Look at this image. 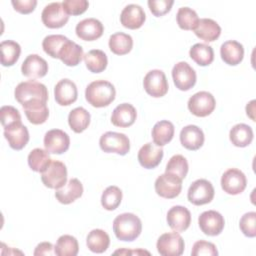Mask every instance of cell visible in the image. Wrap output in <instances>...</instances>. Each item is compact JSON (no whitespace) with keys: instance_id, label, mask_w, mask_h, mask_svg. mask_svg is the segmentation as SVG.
<instances>
[{"instance_id":"38","label":"cell","mask_w":256,"mask_h":256,"mask_svg":"<svg viewBox=\"0 0 256 256\" xmlns=\"http://www.w3.org/2000/svg\"><path fill=\"white\" fill-rule=\"evenodd\" d=\"M54 251L57 256H76L79 251L78 241L71 235H62L58 238Z\"/></svg>"},{"instance_id":"36","label":"cell","mask_w":256,"mask_h":256,"mask_svg":"<svg viewBox=\"0 0 256 256\" xmlns=\"http://www.w3.org/2000/svg\"><path fill=\"white\" fill-rule=\"evenodd\" d=\"M68 124L75 133H81L90 124V113L83 107H76L68 115Z\"/></svg>"},{"instance_id":"40","label":"cell","mask_w":256,"mask_h":256,"mask_svg":"<svg viewBox=\"0 0 256 256\" xmlns=\"http://www.w3.org/2000/svg\"><path fill=\"white\" fill-rule=\"evenodd\" d=\"M66 41H68L66 36L61 34H52L43 39L42 47L44 52L52 58H59V53Z\"/></svg>"},{"instance_id":"51","label":"cell","mask_w":256,"mask_h":256,"mask_svg":"<svg viewBox=\"0 0 256 256\" xmlns=\"http://www.w3.org/2000/svg\"><path fill=\"white\" fill-rule=\"evenodd\" d=\"M255 100H251L247 105H246V114L248 117H250L253 121H255Z\"/></svg>"},{"instance_id":"39","label":"cell","mask_w":256,"mask_h":256,"mask_svg":"<svg viewBox=\"0 0 256 256\" xmlns=\"http://www.w3.org/2000/svg\"><path fill=\"white\" fill-rule=\"evenodd\" d=\"M28 165L29 167L35 171L42 173L49 166L52 159L49 156V152L41 148L33 149L28 155Z\"/></svg>"},{"instance_id":"42","label":"cell","mask_w":256,"mask_h":256,"mask_svg":"<svg viewBox=\"0 0 256 256\" xmlns=\"http://www.w3.org/2000/svg\"><path fill=\"white\" fill-rule=\"evenodd\" d=\"M188 162L186 158L180 154H176L170 158L166 165L165 173L171 174L183 180L188 173Z\"/></svg>"},{"instance_id":"41","label":"cell","mask_w":256,"mask_h":256,"mask_svg":"<svg viewBox=\"0 0 256 256\" xmlns=\"http://www.w3.org/2000/svg\"><path fill=\"white\" fill-rule=\"evenodd\" d=\"M176 20L178 26L183 30H193L196 28L199 22V17L195 10L189 7H181L179 8Z\"/></svg>"},{"instance_id":"52","label":"cell","mask_w":256,"mask_h":256,"mask_svg":"<svg viewBox=\"0 0 256 256\" xmlns=\"http://www.w3.org/2000/svg\"><path fill=\"white\" fill-rule=\"evenodd\" d=\"M125 252H127V253H136V254H138V253H146V254H149V252L142 251V250H139V251H125V250H117V251H115L114 253H115V254H118V253L123 254V253H125Z\"/></svg>"},{"instance_id":"33","label":"cell","mask_w":256,"mask_h":256,"mask_svg":"<svg viewBox=\"0 0 256 256\" xmlns=\"http://www.w3.org/2000/svg\"><path fill=\"white\" fill-rule=\"evenodd\" d=\"M109 48L116 55L128 54L133 47V39L129 34L117 32L109 38Z\"/></svg>"},{"instance_id":"12","label":"cell","mask_w":256,"mask_h":256,"mask_svg":"<svg viewBox=\"0 0 256 256\" xmlns=\"http://www.w3.org/2000/svg\"><path fill=\"white\" fill-rule=\"evenodd\" d=\"M154 187L156 193L160 197L173 199L177 197L182 190V180L174 175L164 173L157 177Z\"/></svg>"},{"instance_id":"48","label":"cell","mask_w":256,"mask_h":256,"mask_svg":"<svg viewBox=\"0 0 256 256\" xmlns=\"http://www.w3.org/2000/svg\"><path fill=\"white\" fill-rule=\"evenodd\" d=\"M174 4L173 0H149L148 6L152 14L156 17L165 15L171 10L172 5Z\"/></svg>"},{"instance_id":"50","label":"cell","mask_w":256,"mask_h":256,"mask_svg":"<svg viewBox=\"0 0 256 256\" xmlns=\"http://www.w3.org/2000/svg\"><path fill=\"white\" fill-rule=\"evenodd\" d=\"M54 246L50 242H42L38 244L34 250V255H54Z\"/></svg>"},{"instance_id":"1","label":"cell","mask_w":256,"mask_h":256,"mask_svg":"<svg viewBox=\"0 0 256 256\" xmlns=\"http://www.w3.org/2000/svg\"><path fill=\"white\" fill-rule=\"evenodd\" d=\"M116 96V90L112 83L106 80L91 82L85 90L87 102L96 108L106 107L111 104Z\"/></svg>"},{"instance_id":"18","label":"cell","mask_w":256,"mask_h":256,"mask_svg":"<svg viewBox=\"0 0 256 256\" xmlns=\"http://www.w3.org/2000/svg\"><path fill=\"white\" fill-rule=\"evenodd\" d=\"M163 149L155 143H146L138 151V161L140 165L146 169L157 167L163 158Z\"/></svg>"},{"instance_id":"25","label":"cell","mask_w":256,"mask_h":256,"mask_svg":"<svg viewBox=\"0 0 256 256\" xmlns=\"http://www.w3.org/2000/svg\"><path fill=\"white\" fill-rule=\"evenodd\" d=\"M220 55L226 64L231 66L238 65L244 57L243 45L235 40H228L221 45Z\"/></svg>"},{"instance_id":"22","label":"cell","mask_w":256,"mask_h":256,"mask_svg":"<svg viewBox=\"0 0 256 256\" xmlns=\"http://www.w3.org/2000/svg\"><path fill=\"white\" fill-rule=\"evenodd\" d=\"M205 137L201 128L196 125H187L180 132V142L188 150L195 151L202 147Z\"/></svg>"},{"instance_id":"45","label":"cell","mask_w":256,"mask_h":256,"mask_svg":"<svg viewBox=\"0 0 256 256\" xmlns=\"http://www.w3.org/2000/svg\"><path fill=\"white\" fill-rule=\"evenodd\" d=\"M239 227L245 236L250 238L255 237L256 236V212L251 211V212L245 213L239 221Z\"/></svg>"},{"instance_id":"27","label":"cell","mask_w":256,"mask_h":256,"mask_svg":"<svg viewBox=\"0 0 256 256\" xmlns=\"http://www.w3.org/2000/svg\"><path fill=\"white\" fill-rule=\"evenodd\" d=\"M195 35L205 42H213L221 34V27L219 24L210 18L199 19L198 25L194 29Z\"/></svg>"},{"instance_id":"28","label":"cell","mask_w":256,"mask_h":256,"mask_svg":"<svg viewBox=\"0 0 256 256\" xmlns=\"http://www.w3.org/2000/svg\"><path fill=\"white\" fill-rule=\"evenodd\" d=\"M175 128L172 122L168 120H161L157 122L152 128V139L153 143L157 146H164L168 144L174 136Z\"/></svg>"},{"instance_id":"43","label":"cell","mask_w":256,"mask_h":256,"mask_svg":"<svg viewBox=\"0 0 256 256\" xmlns=\"http://www.w3.org/2000/svg\"><path fill=\"white\" fill-rule=\"evenodd\" d=\"M122 191L117 186H108L102 193L101 205L108 211L115 210L121 203Z\"/></svg>"},{"instance_id":"49","label":"cell","mask_w":256,"mask_h":256,"mask_svg":"<svg viewBox=\"0 0 256 256\" xmlns=\"http://www.w3.org/2000/svg\"><path fill=\"white\" fill-rule=\"evenodd\" d=\"M11 4L14 9L22 14H29L34 11L37 1L36 0H12Z\"/></svg>"},{"instance_id":"16","label":"cell","mask_w":256,"mask_h":256,"mask_svg":"<svg viewBox=\"0 0 256 256\" xmlns=\"http://www.w3.org/2000/svg\"><path fill=\"white\" fill-rule=\"evenodd\" d=\"M21 72L24 76L31 79L42 78L48 72V64L41 56L37 54H30L22 63Z\"/></svg>"},{"instance_id":"6","label":"cell","mask_w":256,"mask_h":256,"mask_svg":"<svg viewBox=\"0 0 256 256\" xmlns=\"http://www.w3.org/2000/svg\"><path fill=\"white\" fill-rule=\"evenodd\" d=\"M157 251L163 256H180L184 252L185 243L182 236L175 232L162 234L156 243Z\"/></svg>"},{"instance_id":"5","label":"cell","mask_w":256,"mask_h":256,"mask_svg":"<svg viewBox=\"0 0 256 256\" xmlns=\"http://www.w3.org/2000/svg\"><path fill=\"white\" fill-rule=\"evenodd\" d=\"M43 184L50 189H59L67 183V168L58 160H52L45 171L41 173Z\"/></svg>"},{"instance_id":"8","label":"cell","mask_w":256,"mask_h":256,"mask_svg":"<svg viewBox=\"0 0 256 256\" xmlns=\"http://www.w3.org/2000/svg\"><path fill=\"white\" fill-rule=\"evenodd\" d=\"M189 111L197 117H206L210 115L216 106L214 96L207 91H200L191 96L188 100Z\"/></svg>"},{"instance_id":"13","label":"cell","mask_w":256,"mask_h":256,"mask_svg":"<svg viewBox=\"0 0 256 256\" xmlns=\"http://www.w3.org/2000/svg\"><path fill=\"white\" fill-rule=\"evenodd\" d=\"M247 185L245 174L236 168L226 170L221 177V187L227 194L238 195L242 193Z\"/></svg>"},{"instance_id":"29","label":"cell","mask_w":256,"mask_h":256,"mask_svg":"<svg viewBox=\"0 0 256 256\" xmlns=\"http://www.w3.org/2000/svg\"><path fill=\"white\" fill-rule=\"evenodd\" d=\"M83 57V48L77 43L68 39V41H66L62 47L58 59H60L67 66H77Z\"/></svg>"},{"instance_id":"11","label":"cell","mask_w":256,"mask_h":256,"mask_svg":"<svg viewBox=\"0 0 256 256\" xmlns=\"http://www.w3.org/2000/svg\"><path fill=\"white\" fill-rule=\"evenodd\" d=\"M172 78L174 85L181 91H188L196 83L195 70L184 61L178 62L172 69Z\"/></svg>"},{"instance_id":"4","label":"cell","mask_w":256,"mask_h":256,"mask_svg":"<svg viewBox=\"0 0 256 256\" xmlns=\"http://www.w3.org/2000/svg\"><path fill=\"white\" fill-rule=\"evenodd\" d=\"M100 148L106 153H116L126 155L130 150L129 138L123 134L113 131H108L101 135L99 140Z\"/></svg>"},{"instance_id":"14","label":"cell","mask_w":256,"mask_h":256,"mask_svg":"<svg viewBox=\"0 0 256 256\" xmlns=\"http://www.w3.org/2000/svg\"><path fill=\"white\" fill-rule=\"evenodd\" d=\"M198 224L201 231L208 236H217L224 229V217L215 210L204 211L198 218Z\"/></svg>"},{"instance_id":"15","label":"cell","mask_w":256,"mask_h":256,"mask_svg":"<svg viewBox=\"0 0 256 256\" xmlns=\"http://www.w3.org/2000/svg\"><path fill=\"white\" fill-rule=\"evenodd\" d=\"M43 142L45 150L52 154H63L70 146L68 134L60 129H52L46 132Z\"/></svg>"},{"instance_id":"37","label":"cell","mask_w":256,"mask_h":256,"mask_svg":"<svg viewBox=\"0 0 256 256\" xmlns=\"http://www.w3.org/2000/svg\"><path fill=\"white\" fill-rule=\"evenodd\" d=\"M1 50V64L3 66L14 65L20 56L21 47L13 40H4L0 43Z\"/></svg>"},{"instance_id":"17","label":"cell","mask_w":256,"mask_h":256,"mask_svg":"<svg viewBox=\"0 0 256 256\" xmlns=\"http://www.w3.org/2000/svg\"><path fill=\"white\" fill-rule=\"evenodd\" d=\"M54 97L56 102L61 106L71 105L78 97L76 84L70 79H61L54 87Z\"/></svg>"},{"instance_id":"9","label":"cell","mask_w":256,"mask_h":256,"mask_svg":"<svg viewBox=\"0 0 256 256\" xmlns=\"http://www.w3.org/2000/svg\"><path fill=\"white\" fill-rule=\"evenodd\" d=\"M143 86L147 94L154 98L163 97L169 88L165 73L159 69L151 70L145 75Z\"/></svg>"},{"instance_id":"24","label":"cell","mask_w":256,"mask_h":256,"mask_svg":"<svg viewBox=\"0 0 256 256\" xmlns=\"http://www.w3.org/2000/svg\"><path fill=\"white\" fill-rule=\"evenodd\" d=\"M83 194V185L77 178L70 179L63 187L56 189L55 197L62 204H70Z\"/></svg>"},{"instance_id":"3","label":"cell","mask_w":256,"mask_h":256,"mask_svg":"<svg viewBox=\"0 0 256 256\" xmlns=\"http://www.w3.org/2000/svg\"><path fill=\"white\" fill-rule=\"evenodd\" d=\"M14 96L22 106H25L35 101L47 102L48 90L44 84L34 80H28L16 86Z\"/></svg>"},{"instance_id":"7","label":"cell","mask_w":256,"mask_h":256,"mask_svg":"<svg viewBox=\"0 0 256 256\" xmlns=\"http://www.w3.org/2000/svg\"><path fill=\"white\" fill-rule=\"evenodd\" d=\"M214 187L206 179H198L192 182L188 189L187 198L190 203L200 206L210 203L214 198Z\"/></svg>"},{"instance_id":"19","label":"cell","mask_w":256,"mask_h":256,"mask_svg":"<svg viewBox=\"0 0 256 256\" xmlns=\"http://www.w3.org/2000/svg\"><path fill=\"white\" fill-rule=\"evenodd\" d=\"M166 219L169 227L172 230L176 232H182L187 230L190 226L191 213L186 207L176 205L169 209Z\"/></svg>"},{"instance_id":"20","label":"cell","mask_w":256,"mask_h":256,"mask_svg":"<svg viewBox=\"0 0 256 256\" xmlns=\"http://www.w3.org/2000/svg\"><path fill=\"white\" fill-rule=\"evenodd\" d=\"M104 26L96 18H86L80 21L75 28L76 35L84 41H94L103 34Z\"/></svg>"},{"instance_id":"34","label":"cell","mask_w":256,"mask_h":256,"mask_svg":"<svg viewBox=\"0 0 256 256\" xmlns=\"http://www.w3.org/2000/svg\"><path fill=\"white\" fill-rule=\"evenodd\" d=\"M191 59L200 66H208L214 60V51L210 45L204 43L194 44L189 51Z\"/></svg>"},{"instance_id":"31","label":"cell","mask_w":256,"mask_h":256,"mask_svg":"<svg viewBox=\"0 0 256 256\" xmlns=\"http://www.w3.org/2000/svg\"><path fill=\"white\" fill-rule=\"evenodd\" d=\"M86 244L90 251L94 253H103L110 245V237L102 229H93L87 235Z\"/></svg>"},{"instance_id":"26","label":"cell","mask_w":256,"mask_h":256,"mask_svg":"<svg viewBox=\"0 0 256 256\" xmlns=\"http://www.w3.org/2000/svg\"><path fill=\"white\" fill-rule=\"evenodd\" d=\"M4 136L9 146L14 150L23 149L29 141V132L22 123L4 130Z\"/></svg>"},{"instance_id":"44","label":"cell","mask_w":256,"mask_h":256,"mask_svg":"<svg viewBox=\"0 0 256 256\" xmlns=\"http://www.w3.org/2000/svg\"><path fill=\"white\" fill-rule=\"evenodd\" d=\"M0 117H1V124L4 130L22 123L21 115L19 111L15 107L10 105H5L1 107Z\"/></svg>"},{"instance_id":"30","label":"cell","mask_w":256,"mask_h":256,"mask_svg":"<svg viewBox=\"0 0 256 256\" xmlns=\"http://www.w3.org/2000/svg\"><path fill=\"white\" fill-rule=\"evenodd\" d=\"M46 103L47 102L43 101H35L23 106L25 115L30 123L39 125L46 122L49 116V110Z\"/></svg>"},{"instance_id":"32","label":"cell","mask_w":256,"mask_h":256,"mask_svg":"<svg viewBox=\"0 0 256 256\" xmlns=\"http://www.w3.org/2000/svg\"><path fill=\"white\" fill-rule=\"evenodd\" d=\"M229 138L234 146L246 147L253 140V130L249 125L239 123L231 128Z\"/></svg>"},{"instance_id":"35","label":"cell","mask_w":256,"mask_h":256,"mask_svg":"<svg viewBox=\"0 0 256 256\" xmlns=\"http://www.w3.org/2000/svg\"><path fill=\"white\" fill-rule=\"evenodd\" d=\"M84 61L87 69L92 73L103 72L108 64V59L106 54L99 49H93L88 51L84 55Z\"/></svg>"},{"instance_id":"21","label":"cell","mask_w":256,"mask_h":256,"mask_svg":"<svg viewBox=\"0 0 256 256\" xmlns=\"http://www.w3.org/2000/svg\"><path fill=\"white\" fill-rule=\"evenodd\" d=\"M146 19L145 12L140 5L129 4L125 6L120 14L121 24L128 29H138L140 28Z\"/></svg>"},{"instance_id":"10","label":"cell","mask_w":256,"mask_h":256,"mask_svg":"<svg viewBox=\"0 0 256 256\" xmlns=\"http://www.w3.org/2000/svg\"><path fill=\"white\" fill-rule=\"evenodd\" d=\"M41 19L46 27L56 29L63 27L67 23L69 15L65 12L62 2H52L44 7Z\"/></svg>"},{"instance_id":"46","label":"cell","mask_w":256,"mask_h":256,"mask_svg":"<svg viewBox=\"0 0 256 256\" xmlns=\"http://www.w3.org/2000/svg\"><path fill=\"white\" fill-rule=\"evenodd\" d=\"M192 256H201V255H208V256H216L218 255V251L216 246L208 241L199 240L194 243L191 251Z\"/></svg>"},{"instance_id":"2","label":"cell","mask_w":256,"mask_h":256,"mask_svg":"<svg viewBox=\"0 0 256 256\" xmlns=\"http://www.w3.org/2000/svg\"><path fill=\"white\" fill-rule=\"evenodd\" d=\"M113 231L117 239L131 242L141 234L142 222L133 213H122L114 219Z\"/></svg>"},{"instance_id":"47","label":"cell","mask_w":256,"mask_h":256,"mask_svg":"<svg viewBox=\"0 0 256 256\" xmlns=\"http://www.w3.org/2000/svg\"><path fill=\"white\" fill-rule=\"evenodd\" d=\"M62 5L68 15H80L87 10L89 3L86 0H64Z\"/></svg>"},{"instance_id":"23","label":"cell","mask_w":256,"mask_h":256,"mask_svg":"<svg viewBox=\"0 0 256 256\" xmlns=\"http://www.w3.org/2000/svg\"><path fill=\"white\" fill-rule=\"evenodd\" d=\"M137 117L135 107L129 103L119 104L112 112L111 122L117 127L126 128L134 124Z\"/></svg>"}]
</instances>
